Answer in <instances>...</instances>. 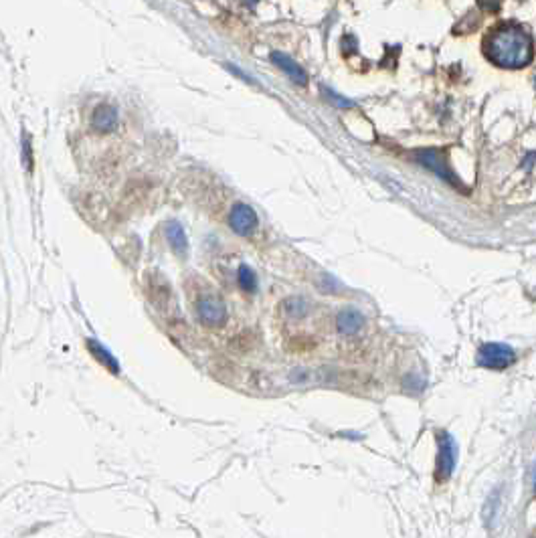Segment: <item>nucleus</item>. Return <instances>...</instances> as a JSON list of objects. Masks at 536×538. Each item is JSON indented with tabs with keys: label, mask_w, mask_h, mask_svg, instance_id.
I'll return each mask as SVG.
<instances>
[{
	"label": "nucleus",
	"mask_w": 536,
	"mask_h": 538,
	"mask_svg": "<svg viewBox=\"0 0 536 538\" xmlns=\"http://www.w3.org/2000/svg\"><path fill=\"white\" fill-rule=\"evenodd\" d=\"M516 361L512 346L502 342L484 344L478 352V365L486 368H506Z\"/></svg>",
	"instance_id": "nucleus-3"
},
{
	"label": "nucleus",
	"mask_w": 536,
	"mask_h": 538,
	"mask_svg": "<svg viewBox=\"0 0 536 538\" xmlns=\"http://www.w3.org/2000/svg\"><path fill=\"white\" fill-rule=\"evenodd\" d=\"M164 231H166V239H168V243L174 251H178V253H187V249H189V239H187V235H184V229H182V225L178 223V220H168L166 223V227H164Z\"/></svg>",
	"instance_id": "nucleus-10"
},
{
	"label": "nucleus",
	"mask_w": 536,
	"mask_h": 538,
	"mask_svg": "<svg viewBox=\"0 0 536 538\" xmlns=\"http://www.w3.org/2000/svg\"><path fill=\"white\" fill-rule=\"evenodd\" d=\"M415 158H417V162H419V164H423L425 168H429V171L435 172L439 178H443L445 182L453 184L456 189H458V186H462L460 178H456V174L449 171L447 160H445V154H443L441 150H435V148L419 150V152H415Z\"/></svg>",
	"instance_id": "nucleus-2"
},
{
	"label": "nucleus",
	"mask_w": 536,
	"mask_h": 538,
	"mask_svg": "<svg viewBox=\"0 0 536 538\" xmlns=\"http://www.w3.org/2000/svg\"><path fill=\"white\" fill-rule=\"evenodd\" d=\"M87 346H89V352H92V354H94L96 358H98V361H99V363H101V365H103V367L110 368L112 372H118V370H120V367H118V361H116V358L112 356V352H107V350H105V348H103L101 344L94 342V340H89V342H87Z\"/></svg>",
	"instance_id": "nucleus-11"
},
{
	"label": "nucleus",
	"mask_w": 536,
	"mask_h": 538,
	"mask_svg": "<svg viewBox=\"0 0 536 538\" xmlns=\"http://www.w3.org/2000/svg\"><path fill=\"white\" fill-rule=\"evenodd\" d=\"M458 464V443L447 433H439V455H438V480H447L453 474V467Z\"/></svg>",
	"instance_id": "nucleus-5"
},
{
	"label": "nucleus",
	"mask_w": 536,
	"mask_h": 538,
	"mask_svg": "<svg viewBox=\"0 0 536 538\" xmlns=\"http://www.w3.org/2000/svg\"><path fill=\"white\" fill-rule=\"evenodd\" d=\"M271 61H273L284 73L288 75L293 83H297V85H306V83H308V75H306V71L293 61L290 55L279 53V51H273V53H271Z\"/></svg>",
	"instance_id": "nucleus-7"
},
{
	"label": "nucleus",
	"mask_w": 536,
	"mask_h": 538,
	"mask_svg": "<svg viewBox=\"0 0 536 538\" xmlns=\"http://www.w3.org/2000/svg\"><path fill=\"white\" fill-rule=\"evenodd\" d=\"M487 57L506 69H520L533 61V39L518 25L496 28L486 43Z\"/></svg>",
	"instance_id": "nucleus-1"
},
{
	"label": "nucleus",
	"mask_w": 536,
	"mask_h": 538,
	"mask_svg": "<svg viewBox=\"0 0 536 538\" xmlns=\"http://www.w3.org/2000/svg\"><path fill=\"white\" fill-rule=\"evenodd\" d=\"M94 128L101 132V134H107V132H114L118 128V110L110 103H101L96 107L94 112Z\"/></svg>",
	"instance_id": "nucleus-8"
},
{
	"label": "nucleus",
	"mask_w": 536,
	"mask_h": 538,
	"mask_svg": "<svg viewBox=\"0 0 536 538\" xmlns=\"http://www.w3.org/2000/svg\"><path fill=\"white\" fill-rule=\"evenodd\" d=\"M342 49L346 51V53H352V51L356 49V39L354 37H344L342 39Z\"/></svg>",
	"instance_id": "nucleus-15"
},
{
	"label": "nucleus",
	"mask_w": 536,
	"mask_h": 538,
	"mask_svg": "<svg viewBox=\"0 0 536 538\" xmlns=\"http://www.w3.org/2000/svg\"><path fill=\"white\" fill-rule=\"evenodd\" d=\"M535 489H536V480H535Z\"/></svg>",
	"instance_id": "nucleus-16"
},
{
	"label": "nucleus",
	"mask_w": 536,
	"mask_h": 538,
	"mask_svg": "<svg viewBox=\"0 0 536 538\" xmlns=\"http://www.w3.org/2000/svg\"><path fill=\"white\" fill-rule=\"evenodd\" d=\"M478 6L486 12H496L502 6V0H478Z\"/></svg>",
	"instance_id": "nucleus-13"
},
{
	"label": "nucleus",
	"mask_w": 536,
	"mask_h": 538,
	"mask_svg": "<svg viewBox=\"0 0 536 538\" xmlns=\"http://www.w3.org/2000/svg\"><path fill=\"white\" fill-rule=\"evenodd\" d=\"M324 94H326L328 98L332 99V101H334V103H336L338 107H350V105H352V101H348V99H344V98H340V96H336V94H334L332 89H324Z\"/></svg>",
	"instance_id": "nucleus-14"
},
{
	"label": "nucleus",
	"mask_w": 536,
	"mask_h": 538,
	"mask_svg": "<svg viewBox=\"0 0 536 538\" xmlns=\"http://www.w3.org/2000/svg\"><path fill=\"white\" fill-rule=\"evenodd\" d=\"M198 320L209 328H219L227 322V308L219 295H202L196 302Z\"/></svg>",
	"instance_id": "nucleus-4"
},
{
	"label": "nucleus",
	"mask_w": 536,
	"mask_h": 538,
	"mask_svg": "<svg viewBox=\"0 0 536 538\" xmlns=\"http://www.w3.org/2000/svg\"><path fill=\"white\" fill-rule=\"evenodd\" d=\"M365 324V318L358 310L354 308H348V310H342L338 314V330L342 334H356Z\"/></svg>",
	"instance_id": "nucleus-9"
},
{
	"label": "nucleus",
	"mask_w": 536,
	"mask_h": 538,
	"mask_svg": "<svg viewBox=\"0 0 536 538\" xmlns=\"http://www.w3.org/2000/svg\"><path fill=\"white\" fill-rule=\"evenodd\" d=\"M237 279H239V286L245 292H255L257 288V277L253 273V269L247 268V266H241L239 271H237Z\"/></svg>",
	"instance_id": "nucleus-12"
},
{
	"label": "nucleus",
	"mask_w": 536,
	"mask_h": 538,
	"mask_svg": "<svg viewBox=\"0 0 536 538\" xmlns=\"http://www.w3.org/2000/svg\"><path fill=\"white\" fill-rule=\"evenodd\" d=\"M229 225L235 233L239 235H251L257 227V215L255 211L245 205V202H237L233 209H231V215H229Z\"/></svg>",
	"instance_id": "nucleus-6"
}]
</instances>
